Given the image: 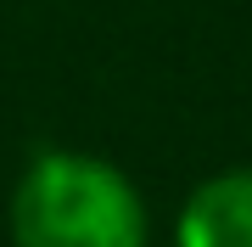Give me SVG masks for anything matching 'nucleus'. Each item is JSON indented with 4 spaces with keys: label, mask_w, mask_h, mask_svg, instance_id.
Returning <instances> with one entry per match:
<instances>
[{
    "label": "nucleus",
    "mask_w": 252,
    "mask_h": 247,
    "mask_svg": "<svg viewBox=\"0 0 252 247\" xmlns=\"http://www.w3.org/2000/svg\"><path fill=\"white\" fill-rule=\"evenodd\" d=\"M17 247H146V197L95 152H39L17 174L6 208Z\"/></svg>",
    "instance_id": "nucleus-1"
},
{
    "label": "nucleus",
    "mask_w": 252,
    "mask_h": 247,
    "mask_svg": "<svg viewBox=\"0 0 252 247\" xmlns=\"http://www.w3.org/2000/svg\"><path fill=\"white\" fill-rule=\"evenodd\" d=\"M174 247H252V163L207 174L180 202Z\"/></svg>",
    "instance_id": "nucleus-2"
}]
</instances>
